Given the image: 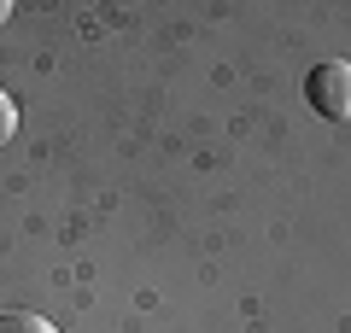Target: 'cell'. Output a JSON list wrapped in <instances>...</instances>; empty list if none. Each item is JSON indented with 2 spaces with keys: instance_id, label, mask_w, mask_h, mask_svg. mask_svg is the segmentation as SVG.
<instances>
[{
  "instance_id": "cell-2",
  "label": "cell",
  "mask_w": 351,
  "mask_h": 333,
  "mask_svg": "<svg viewBox=\"0 0 351 333\" xmlns=\"http://www.w3.org/2000/svg\"><path fill=\"white\" fill-rule=\"evenodd\" d=\"M0 333H59V328L36 310H0Z\"/></svg>"
},
{
  "instance_id": "cell-3",
  "label": "cell",
  "mask_w": 351,
  "mask_h": 333,
  "mask_svg": "<svg viewBox=\"0 0 351 333\" xmlns=\"http://www.w3.org/2000/svg\"><path fill=\"white\" fill-rule=\"evenodd\" d=\"M12 129H18V99L0 88V140H12Z\"/></svg>"
},
{
  "instance_id": "cell-1",
  "label": "cell",
  "mask_w": 351,
  "mask_h": 333,
  "mask_svg": "<svg viewBox=\"0 0 351 333\" xmlns=\"http://www.w3.org/2000/svg\"><path fill=\"white\" fill-rule=\"evenodd\" d=\"M304 99H311V111L328 117V123H351V64L346 59H322L304 76Z\"/></svg>"
},
{
  "instance_id": "cell-4",
  "label": "cell",
  "mask_w": 351,
  "mask_h": 333,
  "mask_svg": "<svg viewBox=\"0 0 351 333\" xmlns=\"http://www.w3.org/2000/svg\"><path fill=\"white\" fill-rule=\"evenodd\" d=\"M6 18H12V6H6V0H0V24H6Z\"/></svg>"
}]
</instances>
